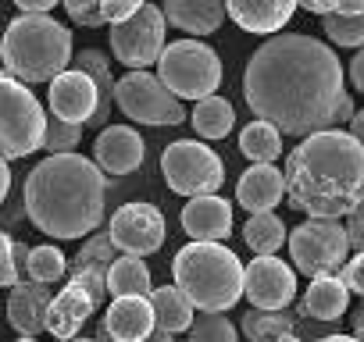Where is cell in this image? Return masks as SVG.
<instances>
[{"label":"cell","instance_id":"cell-1","mask_svg":"<svg viewBox=\"0 0 364 342\" xmlns=\"http://www.w3.org/2000/svg\"><path fill=\"white\" fill-rule=\"evenodd\" d=\"M343 65L314 36H272L243 72V96L257 121L286 136H314L332 128V111L343 96Z\"/></svg>","mask_w":364,"mask_h":342},{"label":"cell","instance_id":"cell-2","mask_svg":"<svg viewBox=\"0 0 364 342\" xmlns=\"http://www.w3.org/2000/svg\"><path fill=\"white\" fill-rule=\"evenodd\" d=\"M282 179L289 207L339 221L364 200V146L343 128L314 132L286 157Z\"/></svg>","mask_w":364,"mask_h":342},{"label":"cell","instance_id":"cell-3","mask_svg":"<svg viewBox=\"0 0 364 342\" xmlns=\"http://www.w3.org/2000/svg\"><path fill=\"white\" fill-rule=\"evenodd\" d=\"M104 171L93 160L58 153L29 171L26 214L50 239H82L104 221Z\"/></svg>","mask_w":364,"mask_h":342},{"label":"cell","instance_id":"cell-4","mask_svg":"<svg viewBox=\"0 0 364 342\" xmlns=\"http://www.w3.org/2000/svg\"><path fill=\"white\" fill-rule=\"evenodd\" d=\"M0 57L18 82H54L72 65V33L50 15H18L4 29Z\"/></svg>","mask_w":364,"mask_h":342},{"label":"cell","instance_id":"cell-5","mask_svg":"<svg viewBox=\"0 0 364 342\" xmlns=\"http://www.w3.org/2000/svg\"><path fill=\"white\" fill-rule=\"evenodd\" d=\"M175 285L208 314H222L243 296V264L222 243H190L175 253Z\"/></svg>","mask_w":364,"mask_h":342},{"label":"cell","instance_id":"cell-6","mask_svg":"<svg viewBox=\"0 0 364 342\" xmlns=\"http://www.w3.org/2000/svg\"><path fill=\"white\" fill-rule=\"evenodd\" d=\"M157 79L171 96L204 100L222 86V57L200 40H175L157 57Z\"/></svg>","mask_w":364,"mask_h":342},{"label":"cell","instance_id":"cell-7","mask_svg":"<svg viewBox=\"0 0 364 342\" xmlns=\"http://www.w3.org/2000/svg\"><path fill=\"white\" fill-rule=\"evenodd\" d=\"M47 114L43 104L11 75H0V157L18 160L43 146Z\"/></svg>","mask_w":364,"mask_h":342},{"label":"cell","instance_id":"cell-8","mask_svg":"<svg viewBox=\"0 0 364 342\" xmlns=\"http://www.w3.org/2000/svg\"><path fill=\"white\" fill-rule=\"evenodd\" d=\"M161 175L171 193L178 197H215L225 182L222 157L193 139H175L161 153Z\"/></svg>","mask_w":364,"mask_h":342},{"label":"cell","instance_id":"cell-9","mask_svg":"<svg viewBox=\"0 0 364 342\" xmlns=\"http://www.w3.org/2000/svg\"><path fill=\"white\" fill-rule=\"evenodd\" d=\"M289 257L293 267L304 271L307 278H325L336 275L350 253V239L346 228L339 221H321V218H307L304 225H296L289 236Z\"/></svg>","mask_w":364,"mask_h":342},{"label":"cell","instance_id":"cell-10","mask_svg":"<svg viewBox=\"0 0 364 342\" xmlns=\"http://www.w3.org/2000/svg\"><path fill=\"white\" fill-rule=\"evenodd\" d=\"M114 104L122 107L125 118L139 125H178L186 121L178 96L164 89V82L150 72H129L114 82Z\"/></svg>","mask_w":364,"mask_h":342},{"label":"cell","instance_id":"cell-11","mask_svg":"<svg viewBox=\"0 0 364 342\" xmlns=\"http://www.w3.org/2000/svg\"><path fill=\"white\" fill-rule=\"evenodd\" d=\"M111 50L132 72H143L146 65H154L164 50V15H161V8L143 4L129 22L114 26L111 29Z\"/></svg>","mask_w":364,"mask_h":342},{"label":"cell","instance_id":"cell-12","mask_svg":"<svg viewBox=\"0 0 364 342\" xmlns=\"http://www.w3.org/2000/svg\"><path fill=\"white\" fill-rule=\"evenodd\" d=\"M107 239L114 243V250H122L125 257H146L154 250H161L164 243V218L154 204H125L114 211L111 225H107Z\"/></svg>","mask_w":364,"mask_h":342},{"label":"cell","instance_id":"cell-13","mask_svg":"<svg viewBox=\"0 0 364 342\" xmlns=\"http://www.w3.org/2000/svg\"><path fill=\"white\" fill-rule=\"evenodd\" d=\"M243 296L254 310H286L296 296V275L279 257H254L243 267Z\"/></svg>","mask_w":364,"mask_h":342},{"label":"cell","instance_id":"cell-14","mask_svg":"<svg viewBox=\"0 0 364 342\" xmlns=\"http://www.w3.org/2000/svg\"><path fill=\"white\" fill-rule=\"evenodd\" d=\"M97 104H100L97 82L86 72H79V68H68V72H61L50 82V111L61 121L90 125V118L97 114Z\"/></svg>","mask_w":364,"mask_h":342},{"label":"cell","instance_id":"cell-15","mask_svg":"<svg viewBox=\"0 0 364 342\" xmlns=\"http://www.w3.org/2000/svg\"><path fill=\"white\" fill-rule=\"evenodd\" d=\"M143 157H146V143L129 125H107L93 143V164L107 175H129L143 164Z\"/></svg>","mask_w":364,"mask_h":342},{"label":"cell","instance_id":"cell-16","mask_svg":"<svg viewBox=\"0 0 364 342\" xmlns=\"http://www.w3.org/2000/svg\"><path fill=\"white\" fill-rule=\"evenodd\" d=\"M97 310H100L97 299H93L79 282H68V285L50 299V310H47V331H50L54 338L68 342V338L79 335V328H82Z\"/></svg>","mask_w":364,"mask_h":342},{"label":"cell","instance_id":"cell-17","mask_svg":"<svg viewBox=\"0 0 364 342\" xmlns=\"http://www.w3.org/2000/svg\"><path fill=\"white\" fill-rule=\"evenodd\" d=\"M182 228L193 243H222L232 232V207L222 197H193L182 207Z\"/></svg>","mask_w":364,"mask_h":342},{"label":"cell","instance_id":"cell-18","mask_svg":"<svg viewBox=\"0 0 364 342\" xmlns=\"http://www.w3.org/2000/svg\"><path fill=\"white\" fill-rule=\"evenodd\" d=\"M50 289L40 282H18L8 296V321L22 338H36L47 331V310H50Z\"/></svg>","mask_w":364,"mask_h":342},{"label":"cell","instance_id":"cell-19","mask_svg":"<svg viewBox=\"0 0 364 342\" xmlns=\"http://www.w3.org/2000/svg\"><path fill=\"white\" fill-rule=\"evenodd\" d=\"M296 8H300L296 0H225L229 18L243 33H254V36H268V33L286 29V22L293 18Z\"/></svg>","mask_w":364,"mask_h":342},{"label":"cell","instance_id":"cell-20","mask_svg":"<svg viewBox=\"0 0 364 342\" xmlns=\"http://www.w3.org/2000/svg\"><path fill=\"white\" fill-rule=\"evenodd\" d=\"M100 328L114 338V342H143L154 335V310L150 299L143 296H122L107 307Z\"/></svg>","mask_w":364,"mask_h":342},{"label":"cell","instance_id":"cell-21","mask_svg":"<svg viewBox=\"0 0 364 342\" xmlns=\"http://www.w3.org/2000/svg\"><path fill=\"white\" fill-rule=\"evenodd\" d=\"M114 264V243L107 239V232L104 236H93L82 250H79V257L72 260V282H79L93 299H97V307L104 303V296H107V267Z\"/></svg>","mask_w":364,"mask_h":342},{"label":"cell","instance_id":"cell-22","mask_svg":"<svg viewBox=\"0 0 364 342\" xmlns=\"http://www.w3.org/2000/svg\"><path fill=\"white\" fill-rule=\"evenodd\" d=\"M286 193V179H282V171L272 167V164H250L243 171V179L236 186V200L240 207H247L250 214H264L272 211Z\"/></svg>","mask_w":364,"mask_h":342},{"label":"cell","instance_id":"cell-23","mask_svg":"<svg viewBox=\"0 0 364 342\" xmlns=\"http://www.w3.org/2000/svg\"><path fill=\"white\" fill-rule=\"evenodd\" d=\"M161 15L190 36H211L225 22V0H164Z\"/></svg>","mask_w":364,"mask_h":342},{"label":"cell","instance_id":"cell-24","mask_svg":"<svg viewBox=\"0 0 364 342\" xmlns=\"http://www.w3.org/2000/svg\"><path fill=\"white\" fill-rule=\"evenodd\" d=\"M350 307V289L343 285L339 275H325V278H311L300 314L311 321H339Z\"/></svg>","mask_w":364,"mask_h":342},{"label":"cell","instance_id":"cell-25","mask_svg":"<svg viewBox=\"0 0 364 342\" xmlns=\"http://www.w3.org/2000/svg\"><path fill=\"white\" fill-rule=\"evenodd\" d=\"M150 310H154V328L157 331H168V335H175V331H190V324H193V303L186 299V292H182L178 285H161V289H154L150 296Z\"/></svg>","mask_w":364,"mask_h":342},{"label":"cell","instance_id":"cell-26","mask_svg":"<svg viewBox=\"0 0 364 342\" xmlns=\"http://www.w3.org/2000/svg\"><path fill=\"white\" fill-rule=\"evenodd\" d=\"M72 65H75L79 72H86V75L97 82V96H100V104H97V114L90 118V128H104L107 118H111V104H114L111 65H107V57H104L100 50H82L79 57H72Z\"/></svg>","mask_w":364,"mask_h":342},{"label":"cell","instance_id":"cell-27","mask_svg":"<svg viewBox=\"0 0 364 342\" xmlns=\"http://www.w3.org/2000/svg\"><path fill=\"white\" fill-rule=\"evenodd\" d=\"M107 292L114 299L122 296H150V271L139 257H114V264L107 267Z\"/></svg>","mask_w":364,"mask_h":342},{"label":"cell","instance_id":"cell-28","mask_svg":"<svg viewBox=\"0 0 364 342\" xmlns=\"http://www.w3.org/2000/svg\"><path fill=\"white\" fill-rule=\"evenodd\" d=\"M190 121H193L197 136H204V139H225L232 132V125H236V111L222 96H204L190 111Z\"/></svg>","mask_w":364,"mask_h":342},{"label":"cell","instance_id":"cell-29","mask_svg":"<svg viewBox=\"0 0 364 342\" xmlns=\"http://www.w3.org/2000/svg\"><path fill=\"white\" fill-rule=\"evenodd\" d=\"M243 335L250 342H279L296 335V314L289 310H250L243 314Z\"/></svg>","mask_w":364,"mask_h":342},{"label":"cell","instance_id":"cell-30","mask_svg":"<svg viewBox=\"0 0 364 342\" xmlns=\"http://www.w3.org/2000/svg\"><path fill=\"white\" fill-rule=\"evenodd\" d=\"M243 239H247V246H250L257 257H275L279 246L286 243V225H282L272 211L250 214V221L243 225Z\"/></svg>","mask_w":364,"mask_h":342},{"label":"cell","instance_id":"cell-31","mask_svg":"<svg viewBox=\"0 0 364 342\" xmlns=\"http://www.w3.org/2000/svg\"><path fill=\"white\" fill-rule=\"evenodd\" d=\"M240 150L250 157V164H272L282 153V132L268 121H250L240 132Z\"/></svg>","mask_w":364,"mask_h":342},{"label":"cell","instance_id":"cell-32","mask_svg":"<svg viewBox=\"0 0 364 342\" xmlns=\"http://www.w3.org/2000/svg\"><path fill=\"white\" fill-rule=\"evenodd\" d=\"M65 271H68V260H65V253H61L58 246H33V250H29V260H26L22 282L50 285V282H58Z\"/></svg>","mask_w":364,"mask_h":342},{"label":"cell","instance_id":"cell-33","mask_svg":"<svg viewBox=\"0 0 364 342\" xmlns=\"http://www.w3.org/2000/svg\"><path fill=\"white\" fill-rule=\"evenodd\" d=\"M321 29L339 47H364V11L360 15H321Z\"/></svg>","mask_w":364,"mask_h":342},{"label":"cell","instance_id":"cell-34","mask_svg":"<svg viewBox=\"0 0 364 342\" xmlns=\"http://www.w3.org/2000/svg\"><path fill=\"white\" fill-rule=\"evenodd\" d=\"M190 342H236V324L225 314H200L190 324Z\"/></svg>","mask_w":364,"mask_h":342},{"label":"cell","instance_id":"cell-35","mask_svg":"<svg viewBox=\"0 0 364 342\" xmlns=\"http://www.w3.org/2000/svg\"><path fill=\"white\" fill-rule=\"evenodd\" d=\"M82 128L86 125H72V121H61V118H47V132H43V150H50V157L58 153H75L79 139H82Z\"/></svg>","mask_w":364,"mask_h":342},{"label":"cell","instance_id":"cell-36","mask_svg":"<svg viewBox=\"0 0 364 342\" xmlns=\"http://www.w3.org/2000/svg\"><path fill=\"white\" fill-rule=\"evenodd\" d=\"M61 4H65V11H68V18L75 26H86V29L104 26V15H100L104 0H61Z\"/></svg>","mask_w":364,"mask_h":342},{"label":"cell","instance_id":"cell-37","mask_svg":"<svg viewBox=\"0 0 364 342\" xmlns=\"http://www.w3.org/2000/svg\"><path fill=\"white\" fill-rule=\"evenodd\" d=\"M15 239L8 232H0V289H15L18 285V271H15V257H11Z\"/></svg>","mask_w":364,"mask_h":342},{"label":"cell","instance_id":"cell-38","mask_svg":"<svg viewBox=\"0 0 364 342\" xmlns=\"http://www.w3.org/2000/svg\"><path fill=\"white\" fill-rule=\"evenodd\" d=\"M139 8H143V0H104V4H100V15H104V22L122 26V22H129Z\"/></svg>","mask_w":364,"mask_h":342},{"label":"cell","instance_id":"cell-39","mask_svg":"<svg viewBox=\"0 0 364 342\" xmlns=\"http://www.w3.org/2000/svg\"><path fill=\"white\" fill-rule=\"evenodd\" d=\"M343 285L350 289V292H357V296H364V253H357V257H350L346 264H343Z\"/></svg>","mask_w":364,"mask_h":342},{"label":"cell","instance_id":"cell-40","mask_svg":"<svg viewBox=\"0 0 364 342\" xmlns=\"http://www.w3.org/2000/svg\"><path fill=\"white\" fill-rule=\"evenodd\" d=\"M346 239H350V250L364 253V200L346 214Z\"/></svg>","mask_w":364,"mask_h":342},{"label":"cell","instance_id":"cell-41","mask_svg":"<svg viewBox=\"0 0 364 342\" xmlns=\"http://www.w3.org/2000/svg\"><path fill=\"white\" fill-rule=\"evenodd\" d=\"M357 111H353V100H350V93H343L339 96V104H336V111H332V128H339L343 121H350Z\"/></svg>","mask_w":364,"mask_h":342},{"label":"cell","instance_id":"cell-42","mask_svg":"<svg viewBox=\"0 0 364 342\" xmlns=\"http://www.w3.org/2000/svg\"><path fill=\"white\" fill-rule=\"evenodd\" d=\"M296 4L307 8L311 15H332V11L343 4V0H296ZM360 4H364V0H360Z\"/></svg>","mask_w":364,"mask_h":342},{"label":"cell","instance_id":"cell-43","mask_svg":"<svg viewBox=\"0 0 364 342\" xmlns=\"http://www.w3.org/2000/svg\"><path fill=\"white\" fill-rule=\"evenodd\" d=\"M22 8V15H47L50 8H58V0H15Z\"/></svg>","mask_w":364,"mask_h":342},{"label":"cell","instance_id":"cell-44","mask_svg":"<svg viewBox=\"0 0 364 342\" xmlns=\"http://www.w3.org/2000/svg\"><path fill=\"white\" fill-rule=\"evenodd\" d=\"M350 82L364 93V47H360V50H357V57L350 61Z\"/></svg>","mask_w":364,"mask_h":342},{"label":"cell","instance_id":"cell-45","mask_svg":"<svg viewBox=\"0 0 364 342\" xmlns=\"http://www.w3.org/2000/svg\"><path fill=\"white\" fill-rule=\"evenodd\" d=\"M97 342H114V338H111L104 328H97ZM143 342H175V335H168V331H157V328H154V335H150V338H143Z\"/></svg>","mask_w":364,"mask_h":342},{"label":"cell","instance_id":"cell-46","mask_svg":"<svg viewBox=\"0 0 364 342\" xmlns=\"http://www.w3.org/2000/svg\"><path fill=\"white\" fill-rule=\"evenodd\" d=\"M8 189H11V167H8V160H4V157H0V204H4Z\"/></svg>","mask_w":364,"mask_h":342},{"label":"cell","instance_id":"cell-47","mask_svg":"<svg viewBox=\"0 0 364 342\" xmlns=\"http://www.w3.org/2000/svg\"><path fill=\"white\" fill-rule=\"evenodd\" d=\"M350 321H353V338L364 342V299H360V307L350 314Z\"/></svg>","mask_w":364,"mask_h":342},{"label":"cell","instance_id":"cell-48","mask_svg":"<svg viewBox=\"0 0 364 342\" xmlns=\"http://www.w3.org/2000/svg\"><path fill=\"white\" fill-rule=\"evenodd\" d=\"M350 136H353V139L364 146V111H357V114L350 118Z\"/></svg>","mask_w":364,"mask_h":342},{"label":"cell","instance_id":"cell-49","mask_svg":"<svg viewBox=\"0 0 364 342\" xmlns=\"http://www.w3.org/2000/svg\"><path fill=\"white\" fill-rule=\"evenodd\" d=\"M318 342H357L353 335H325V338H318Z\"/></svg>","mask_w":364,"mask_h":342},{"label":"cell","instance_id":"cell-50","mask_svg":"<svg viewBox=\"0 0 364 342\" xmlns=\"http://www.w3.org/2000/svg\"><path fill=\"white\" fill-rule=\"evenodd\" d=\"M279 342H304V338H296V335H286V338H279Z\"/></svg>","mask_w":364,"mask_h":342},{"label":"cell","instance_id":"cell-51","mask_svg":"<svg viewBox=\"0 0 364 342\" xmlns=\"http://www.w3.org/2000/svg\"><path fill=\"white\" fill-rule=\"evenodd\" d=\"M68 342H97V338H68Z\"/></svg>","mask_w":364,"mask_h":342},{"label":"cell","instance_id":"cell-52","mask_svg":"<svg viewBox=\"0 0 364 342\" xmlns=\"http://www.w3.org/2000/svg\"><path fill=\"white\" fill-rule=\"evenodd\" d=\"M22 342H36V338H22Z\"/></svg>","mask_w":364,"mask_h":342}]
</instances>
